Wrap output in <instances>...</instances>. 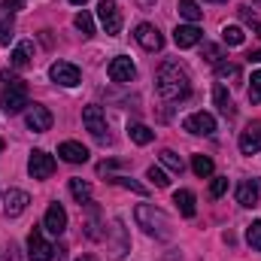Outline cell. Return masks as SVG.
I'll return each instance as SVG.
<instances>
[{"instance_id":"cell-4","label":"cell","mask_w":261,"mask_h":261,"mask_svg":"<svg viewBox=\"0 0 261 261\" xmlns=\"http://www.w3.org/2000/svg\"><path fill=\"white\" fill-rule=\"evenodd\" d=\"M97 18H100L103 31H107L110 37H116V34L122 31V9H119L116 0H100V3H97Z\"/></svg>"},{"instance_id":"cell-29","label":"cell","mask_w":261,"mask_h":261,"mask_svg":"<svg viewBox=\"0 0 261 261\" xmlns=\"http://www.w3.org/2000/svg\"><path fill=\"white\" fill-rule=\"evenodd\" d=\"M73 24H76V28L82 31V37H91V34H94V18H91V15H88L85 9H82V12H76Z\"/></svg>"},{"instance_id":"cell-13","label":"cell","mask_w":261,"mask_h":261,"mask_svg":"<svg viewBox=\"0 0 261 261\" xmlns=\"http://www.w3.org/2000/svg\"><path fill=\"white\" fill-rule=\"evenodd\" d=\"M28 203H31L28 192H21V189H9V192H6V200H3V213H6L9 219H15V216H21V213L28 210Z\"/></svg>"},{"instance_id":"cell-40","label":"cell","mask_w":261,"mask_h":261,"mask_svg":"<svg viewBox=\"0 0 261 261\" xmlns=\"http://www.w3.org/2000/svg\"><path fill=\"white\" fill-rule=\"evenodd\" d=\"M252 31H255V37H261V21H252Z\"/></svg>"},{"instance_id":"cell-33","label":"cell","mask_w":261,"mask_h":261,"mask_svg":"<svg viewBox=\"0 0 261 261\" xmlns=\"http://www.w3.org/2000/svg\"><path fill=\"white\" fill-rule=\"evenodd\" d=\"M246 240H249V246H252V249H261V219L249 225V231H246Z\"/></svg>"},{"instance_id":"cell-18","label":"cell","mask_w":261,"mask_h":261,"mask_svg":"<svg viewBox=\"0 0 261 261\" xmlns=\"http://www.w3.org/2000/svg\"><path fill=\"white\" fill-rule=\"evenodd\" d=\"M200 28L197 24H179L176 31H173V43L179 46V49H192V46H197L200 43Z\"/></svg>"},{"instance_id":"cell-11","label":"cell","mask_w":261,"mask_h":261,"mask_svg":"<svg viewBox=\"0 0 261 261\" xmlns=\"http://www.w3.org/2000/svg\"><path fill=\"white\" fill-rule=\"evenodd\" d=\"M43 228L49 231V234H64V228H67V213H64V206L55 200V203H49V210H46V219H43Z\"/></svg>"},{"instance_id":"cell-12","label":"cell","mask_w":261,"mask_h":261,"mask_svg":"<svg viewBox=\"0 0 261 261\" xmlns=\"http://www.w3.org/2000/svg\"><path fill=\"white\" fill-rule=\"evenodd\" d=\"M24 122H28V128L37 130V134H43V130L52 128V113L46 110V107H40V103H34L28 113H24Z\"/></svg>"},{"instance_id":"cell-14","label":"cell","mask_w":261,"mask_h":261,"mask_svg":"<svg viewBox=\"0 0 261 261\" xmlns=\"http://www.w3.org/2000/svg\"><path fill=\"white\" fill-rule=\"evenodd\" d=\"M240 152L243 155L261 152V122H252L246 125V130H240Z\"/></svg>"},{"instance_id":"cell-10","label":"cell","mask_w":261,"mask_h":261,"mask_svg":"<svg viewBox=\"0 0 261 261\" xmlns=\"http://www.w3.org/2000/svg\"><path fill=\"white\" fill-rule=\"evenodd\" d=\"M182 128L189 130V134H197V137H210V134L216 130V119H213L210 113H192V116L182 122Z\"/></svg>"},{"instance_id":"cell-8","label":"cell","mask_w":261,"mask_h":261,"mask_svg":"<svg viewBox=\"0 0 261 261\" xmlns=\"http://www.w3.org/2000/svg\"><path fill=\"white\" fill-rule=\"evenodd\" d=\"M134 40L146 49V52H161V46H164V37H161V31L155 28V24H137V31H134Z\"/></svg>"},{"instance_id":"cell-19","label":"cell","mask_w":261,"mask_h":261,"mask_svg":"<svg viewBox=\"0 0 261 261\" xmlns=\"http://www.w3.org/2000/svg\"><path fill=\"white\" fill-rule=\"evenodd\" d=\"M31 55H34V43H31V40H24V43H18V46L12 49L9 61H12L15 70H24V67L31 64Z\"/></svg>"},{"instance_id":"cell-42","label":"cell","mask_w":261,"mask_h":261,"mask_svg":"<svg viewBox=\"0 0 261 261\" xmlns=\"http://www.w3.org/2000/svg\"><path fill=\"white\" fill-rule=\"evenodd\" d=\"M70 3H76V6H82V3H88V0H70Z\"/></svg>"},{"instance_id":"cell-3","label":"cell","mask_w":261,"mask_h":261,"mask_svg":"<svg viewBox=\"0 0 261 261\" xmlns=\"http://www.w3.org/2000/svg\"><path fill=\"white\" fill-rule=\"evenodd\" d=\"M134 219H137V225H140L146 234H152V237H158V240H167V237L173 234L170 219H167L158 206H152V203H140V206L134 210Z\"/></svg>"},{"instance_id":"cell-20","label":"cell","mask_w":261,"mask_h":261,"mask_svg":"<svg viewBox=\"0 0 261 261\" xmlns=\"http://www.w3.org/2000/svg\"><path fill=\"white\" fill-rule=\"evenodd\" d=\"M173 203L179 206V213H182L186 219H192V216L197 213V206H195V195H192L189 189H179V192L173 195Z\"/></svg>"},{"instance_id":"cell-28","label":"cell","mask_w":261,"mask_h":261,"mask_svg":"<svg viewBox=\"0 0 261 261\" xmlns=\"http://www.w3.org/2000/svg\"><path fill=\"white\" fill-rule=\"evenodd\" d=\"M161 164H164L167 170H173V173H182V170H186L182 158H179V155H176L173 149H164V152H161Z\"/></svg>"},{"instance_id":"cell-24","label":"cell","mask_w":261,"mask_h":261,"mask_svg":"<svg viewBox=\"0 0 261 261\" xmlns=\"http://www.w3.org/2000/svg\"><path fill=\"white\" fill-rule=\"evenodd\" d=\"M113 234H116V249H113V258H122L128 252V240H125V228H122V219L113 222Z\"/></svg>"},{"instance_id":"cell-23","label":"cell","mask_w":261,"mask_h":261,"mask_svg":"<svg viewBox=\"0 0 261 261\" xmlns=\"http://www.w3.org/2000/svg\"><path fill=\"white\" fill-rule=\"evenodd\" d=\"M179 15H182L189 24H197L200 15H203V9L197 6V0H179Z\"/></svg>"},{"instance_id":"cell-2","label":"cell","mask_w":261,"mask_h":261,"mask_svg":"<svg viewBox=\"0 0 261 261\" xmlns=\"http://www.w3.org/2000/svg\"><path fill=\"white\" fill-rule=\"evenodd\" d=\"M0 107L9 116H15L24 107H31L28 103V85H24V79H18L12 73H0Z\"/></svg>"},{"instance_id":"cell-5","label":"cell","mask_w":261,"mask_h":261,"mask_svg":"<svg viewBox=\"0 0 261 261\" xmlns=\"http://www.w3.org/2000/svg\"><path fill=\"white\" fill-rule=\"evenodd\" d=\"M28 173H31V179H49L55 173V158L43 149H34L28 158Z\"/></svg>"},{"instance_id":"cell-34","label":"cell","mask_w":261,"mask_h":261,"mask_svg":"<svg viewBox=\"0 0 261 261\" xmlns=\"http://www.w3.org/2000/svg\"><path fill=\"white\" fill-rule=\"evenodd\" d=\"M249 82H252V85H249V100H252V103H261V70L252 73Z\"/></svg>"},{"instance_id":"cell-15","label":"cell","mask_w":261,"mask_h":261,"mask_svg":"<svg viewBox=\"0 0 261 261\" xmlns=\"http://www.w3.org/2000/svg\"><path fill=\"white\" fill-rule=\"evenodd\" d=\"M58 155L64 158L67 164H85V161H88V149H85L82 143H76V140H64V143L58 146Z\"/></svg>"},{"instance_id":"cell-37","label":"cell","mask_w":261,"mask_h":261,"mask_svg":"<svg viewBox=\"0 0 261 261\" xmlns=\"http://www.w3.org/2000/svg\"><path fill=\"white\" fill-rule=\"evenodd\" d=\"M203 61L219 64V61H222V49H219V46H213V43H203Z\"/></svg>"},{"instance_id":"cell-38","label":"cell","mask_w":261,"mask_h":261,"mask_svg":"<svg viewBox=\"0 0 261 261\" xmlns=\"http://www.w3.org/2000/svg\"><path fill=\"white\" fill-rule=\"evenodd\" d=\"M21 3H24V0H3V9H6V12H18Z\"/></svg>"},{"instance_id":"cell-41","label":"cell","mask_w":261,"mask_h":261,"mask_svg":"<svg viewBox=\"0 0 261 261\" xmlns=\"http://www.w3.org/2000/svg\"><path fill=\"white\" fill-rule=\"evenodd\" d=\"M76 261H97L94 255H82V258H76Z\"/></svg>"},{"instance_id":"cell-32","label":"cell","mask_w":261,"mask_h":261,"mask_svg":"<svg viewBox=\"0 0 261 261\" xmlns=\"http://www.w3.org/2000/svg\"><path fill=\"white\" fill-rule=\"evenodd\" d=\"M228 192V176H216L213 182H210V197L216 200V197H222Z\"/></svg>"},{"instance_id":"cell-25","label":"cell","mask_w":261,"mask_h":261,"mask_svg":"<svg viewBox=\"0 0 261 261\" xmlns=\"http://www.w3.org/2000/svg\"><path fill=\"white\" fill-rule=\"evenodd\" d=\"M70 195L79 203H91V186L85 179H70Z\"/></svg>"},{"instance_id":"cell-22","label":"cell","mask_w":261,"mask_h":261,"mask_svg":"<svg viewBox=\"0 0 261 261\" xmlns=\"http://www.w3.org/2000/svg\"><path fill=\"white\" fill-rule=\"evenodd\" d=\"M213 100H216L219 113H225V116H234V103H231V94H228V88H225V85H216V91H213Z\"/></svg>"},{"instance_id":"cell-31","label":"cell","mask_w":261,"mask_h":261,"mask_svg":"<svg viewBox=\"0 0 261 261\" xmlns=\"http://www.w3.org/2000/svg\"><path fill=\"white\" fill-rule=\"evenodd\" d=\"M146 179H149L152 186H158V189H167V186H170V179H167V173H164L161 167H149V170H146Z\"/></svg>"},{"instance_id":"cell-1","label":"cell","mask_w":261,"mask_h":261,"mask_svg":"<svg viewBox=\"0 0 261 261\" xmlns=\"http://www.w3.org/2000/svg\"><path fill=\"white\" fill-rule=\"evenodd\" d=\"M155 91L164 100H182L192 91V76L179 61H164L155 73Z\"/></svg>"},{"instance_id":"cell-6","label":"cell","mask_w":261,"mask_h":261,"mask_svg":"<svg viewBox=\"0 0 261 261\" xmlns=\"http://www.w3.org/2000/svg\"><path fill=\"white\" fill-rule=\"evenodd\" d=\"M52 255H55L52 243L43 237V231H40V228H34V231H31V237H28V258H31V261H52Z\"/></svg>"},{"instance_id":"cell-7","label":"cell","mask_w":261,"mask_h":261,"mask_svg":"<svg viewBox=\"0 0 261 261\" xmlns=\"http://www.w3.org/2000/svg\"><path fill=\"white\" fill-rule=\"evenodd\" d=\"M49 76H52V82H58V85H64V88L79 85V79H82L79 67L70 64V61H55V64L49 67Z\"/></svg>"},{"instance_id":"cell-27","label":"cell","mask_w":261,"mask_h":261,"mask_svg":"<svg viewBox=\"0 0 261 261\" xmlns=\"http://www.w3.org/2000/svg\"><path fill=\"white\" fill-rule=\"evenodd\" d=\"M243 37H246V34H243L240 24H225V28H222V40H225L228 46H240Z\"/></svg>"},{"instance_id":"cell-36","label":"cell","mask_w":261,"mask_h":261,"mask_svg":"<svg viewBox=\"0 0 261 261\" xmlns=\"http://www.w3.org/2000/svg\"><path fill=\"white\" fill-rule=\"evenodd\" d=\"M113 182H116V186H122V189H130L134 195H146V186H140V182H134V179H128V176H116Z\"/></svg>"},{"instance_id":"cell-26","label":"cell","mask_w":261,"mask_h":261,"mask_svg":"<svg viewBox=\"0 0 261 261\" xmlns=\"http://www.w3.org/2000/svg\"><path fill=\"white\" fill-rule=\"evenodd\" d=\"M213 167H216V164H213V158H206V155H195V158H192V170H195L200 179L213 176Z\"/></svg>"},{"instance_id":"cell-39","label":"cell","mask_w":261,"mask_h":261,"mask_svg":"<svg viewBox=\"0 0 261 261\" xmlns=\"http://www.w3.org/2000/svg\"><path fill=\"white\" fill-rule=\"evenodd\" d=\"M249 61H252V64H258V61H261V52H249Z\"/></svg>"},{"instance_id":"cell-35","label":"cell","mask_w":261,"mask_h":261,"mask_svg":"<svg viewBox=\"0 0 261 261\" xmlns=\"http://www.w3.org/2000/svg\"><path fill=\"white\" fill-rule=\"evenodd\" d=\"M216 67H219L216 73H219L222 82H225V79H240V67L237 64H216Z\"/></svg>"},{"instance_id":"cell-44","label":"cell","mask_w":261,"mask_h":261,"mask_svg":"<svg viewBox=\"0 0 261 261\" xmlns=\"http://www.w3.org/2000/svg\"><path fill=\"white\" fill-rule=\"evenodd\" d=\"M210 3H225V0H210Z\"/></svg>"},{"instance_id":"cell-21","label":"cell","mask_w":261,"mask_h":261,"mask_svg":"<svg viewBox=\"0 0 261 261\" xmlns=\"http://www.w3.org/2000/svg\"><path fill=\"white\" fill-rule=\"evenodd\" d=\"M128 137L137 143V146H146V143L155 140V130L146 128V125H140V122H134V125H128Z\"/></svg>"},{"instance_id":"cell-9","label":"cell","mask_w":261,"mask_h":261,"mask_svg":"<svg viewBox=\"0 0 261 261\" xmlns=\"http://www.w3.org/2000/svg\"><path fill=\"white\" fill-rule=\"evenodd\" d=\"M82 122H85V128L91 130V137L107 140V116H103V110H100L97 103H88V107L82 110Z\"/></svg>"},{"instance_id":"cell-30","label":"cell","mask_w":261,"mask_h":261,"mask_svg":"<svg viewBox=\"0 0 261 261\" xmlns=\"http://www.w3.org/2000/svg\"><path fill=\"white\" fill-rule=\"evenodd\" d=\"M9 40H12V12L0 9V43L6 46Z\"/></svg>"},{"instance_id":"cell-43","label":"cell","mask_w":261,"mask_h":261,"mask_svg":"<svg viewBox=\"0 0 261 261\" xmlns=\"http://www.w3.org/2000/svg\"><path fill=\"white\" fill-rule=\"evenodd\" d=\"M0 152H3V137H0Z\"/></svg>"},{"instance_id":"cell-17","label":"cell","mask_w":261,"mask_h":261,"mask_svg":"<svg viewBox=\"0 0 261 261\" xmlns=\"http://www.w3.org/2000/svg\"><path fill=\"white\" fill-rule=\"evenodd\" d=\"M261 195V179H243L237 186V203L240 206H255Z\"/></svg>"},{"instance_id":"cell-16","label":"cell","mask_w":261,"mask_h":261,"mask_svg":"<svg viewBox=\"0 0 261 261\" xmlns=\"http://www.w3.org/2000/svg\"><path fill=\"white\" fill-rule=\"evenodd\" d=\"M134 73H137V67H134V61L125 58V55H119V58L110 61V79H113V82H130Z\"/></svg>"}]
</instances>
